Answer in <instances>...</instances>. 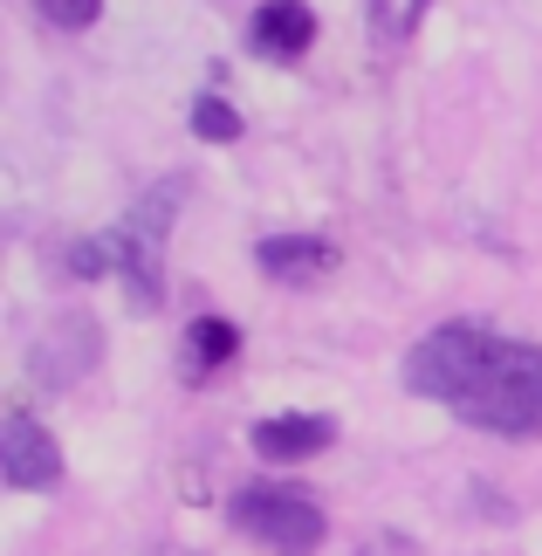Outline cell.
I'll return each instance as SVG.
<instances>
[{
  "label": "cell",
  "mask_w": 542,
  "mask_h": 556,
  "mask_svg": "<svg viewBox=\"0 0 542 556\" xmlns=\"http://www.w3.org/2000/svg\"><path fill=\"white\" fill-rule=\"evenodd\" d=\"M227 516H234V529H248L275 556H316V543H323V508L310 488H241L227 502Z\"/></svg>",
  "instance_id": "3957f363"
},
{
  "label": "cell",
  "mask_w": 542,
  "mask_h": 556,
  "mask_svg": "<svg viewBox=\"0 0 542 556\" xmlns=\"http://www.w3.org/2000/svg\"><path fill=\"white\" fill-rule=\"evenodd\" d=\"M0 481L21 488V495H41V488H55V481H62V454H55V440L41 433L28 413H8V419H0Z\"/></svg>",
  "instance_id": "5b68a950"
},
{
  "label": "cell",
  "mask_w": 542,
  "mask_h": 556,
  "mask_svg": "<svg viewBox=\"0 0 542 556\" xmlns=\"http://www.w3.org/2000/svg\"><path fill=\"white\" fill-rule=\"evenodd\" d=\"M371 14H378V21H385V0H371Z\"/></svg>",
  "instance_id": "7c38bea8"
},
{
  "label": "cell",
  "mask_w": 542,
  "mask_h": 556,
  "mask_svg": "<svg viewBox=\"0 0 542 556\" xmlns=\"http://www.w3.org/2000/svg\"><path fill=\"white\" fill-rule=\"evenodd\" d=\"M405 384L453 405L481 433L542 440V344H515L481 324H440L412 344Z\"/></svg>",
  "instance_id": "6da1fadb"
},
{
  "label": "cell",
  "mask_w": 542,
  "mask_h": 556,
  "mask_svg": "<svg viewBox=\"0 0 542 556\" xmlns=\"http://www.w3.org/2000/svg\"><path fill=\"white\" fill-rule=\"evenodd\" d=\"M97 351H103L97 316L90 309H70V316H55V324L41 330V344L28 351V378L41 384V392H70V384L97 365Z\"/></svg>",
  "instance_id": "277c9868"
},
{
  "label": "cell",
  "mask_w": 542,
  "mask_h": 556,
  "mask_svg": "<svg viewBox=\"0 0 542 556\" xmlns=\"http://www.w3.org/2000/svg\"><path fill=\"white\" fill-rule=\"evenodd\" d=\"M357 556H385V549H378V543H371V549H357Z\"/></svg>",
  "instance_id": "4fadbf2b"
},
{
  "label": "cell",
  "mask_w": 542,
  "mask_h": 556,
  "mask_svg": "<svg viewBox=\"0 0 542 556\" xmlns=\"http://www.w3.org/2000/svg\"><path fill=\"white\" fill-rule=\"evenodd\" d=\"M35 8H41V14H49V21H55V28H90V21H97V8H103V0H35Z\"/></svg>",
  "instance_id": "8fae6325"
},
{
  "label": "cell",
  "mask_w": 542,
  "mask_h": 556,
  "mask_svg": "<svg viewBox=\"0 0 542 556\" xmlns=\"http://www.w3.org/2000/svg\"><path fill=\"white\" fill-rule=\"evenodd\" d=\"M234 351H241V330H234V324H220V316H200V324L186 330V357H179L186 384H200L213 365H227Z\"/></svg>",
  "instance_id": "9c48e42d"
},
{
  "label": "cell",
  "mask_w": 542,
  "mask_h": 556,
  "mask_svg": "<svg viewBox=\"0 0 542 556\" xmlns=\"http://www.w3.org/2000/svg\"><path fill=\"white\" fill-rule=\"evenodd\" d=\"M254 262H262L275 282L310 289V282H323V275L337 268V248H330V241H316V233H275V241L254 248Z\"/></svg>",
  "instance_id": "8992f818"
},
{
  "label": "cell",
  "mask_w": 542,
  "mask_h": 556,
  "mask_svg": "<svg viewBox=\"0 0 542 556\" xmlns=\"http://www.w3.org/2000/svg\"><path fill=\"white\" fill-rule=\"evenodd\" d=\"M192 131H200L206 144H234L241 138V111H234L227 97H200L192 103Z\"/></svg>",
  "instance_id": "30bf717a"
},
{
  "label": "cell",
  "mask_w": 542,
  "mask_h": 556,
  "mask_svg": "<svg viewBox=\"0 0 542 556\" xmlns=\"http://www.w3.org/2000/svg\"><path fill=\"white\" fill-rule=\"evenodd\" d=\"M310 41H316L310 0H262V8H254V49L262 55L295 62V55H310Z\"/></svg>",
  "instance_id": "52a82bcc"
},
{
  "label": "cell",
  "mask_w": 542,
  "mask_h": 556,
  "mask_svg": "<svg viewBox=\"0 0 542 556\" xmlns=\"http://www.w3.org/2000/svg\"><path fill=\"white\" fill-rule=\"evenodd\" d=\"M186 200V179L151 186L144 200L124 213V220L103 233V254H111V275L131 282V309H159L165 303V233H172V206Z\"/></svg>",
  "instance_id": "7a4b0ae2"
},
{
  "label": "cell",
  "mask_w": 542,
  "mask_h": 556,
  "mask_svg": "<svg viewBox=\"0 0 542 556\" xmlns=\"http://www.w3.org/2000/svg\"><path fill=\"white\" fill-rule=\"evenodd\" d=\"M337 426L323 413H281V419H262L254 426V454L262 460H310L316 446H330Z\"/></svg>",
  "instance_id": "ba28073f"
}]
</instances>
